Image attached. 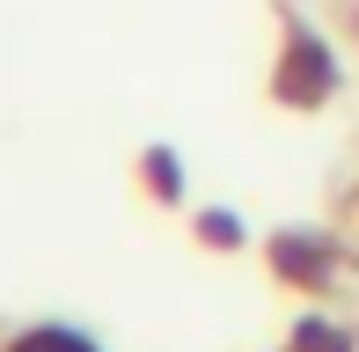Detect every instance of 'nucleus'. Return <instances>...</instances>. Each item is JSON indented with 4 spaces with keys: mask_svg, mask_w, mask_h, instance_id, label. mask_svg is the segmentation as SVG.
I'll return each instance as SVG.
<instances>
[{
    "mask_svg": "<svg viewBox=\"0 0 359 352\" xmlns=\"http://www.w3.org/2000/svg\"><path fill=\"white\" fill-rule=\"evenodd\" d=\"M8 352H95V345L81 338V330H59V323H44V330H22V338H15Z\"/></svg>",
    "mask_w": 359,
    "mask_h": 352,
    "instance_id": "nucleus-1",
    "label": "nucleus"
}]
</instances>
